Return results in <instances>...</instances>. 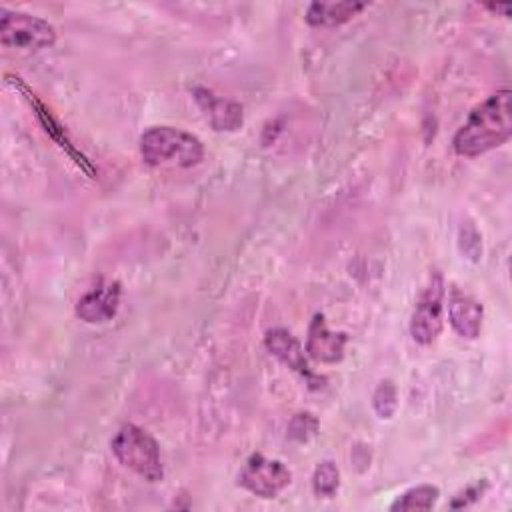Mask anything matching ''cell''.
<instances>
[{
	"label": "cell",
	"mask_w": 512,
	"mask_h": 512,
	"mask_svg": "<svg viewBox=\"0 0 512 512\" xmlns=\"http://www.w3.org/2000/svg\"><path fill=\"white\" fill-rule=\"evenodd\" d=\"M512 136L510 90H498L476 106L456 132L452 146L460 156H480L502 146Z\"/></svg>",
	"instance_id": "6da1fadb"
},
{
	"label": "cell",
	"mask_w": 512,
	"mask_h": 512,
	"mask_svg": "<svg viewBox=\"0 0 512 512\" xmlns=\"http://www.w3.org/2000/svg\"><path fill=\"white\" fill-rule=\"evenodd\" d=\"M142 160L150 166H196L204 158L202 142L172 126H154L140 138Z\"/></svg>",
	"instance_id": "7a4b0ae2"
},
{
	"label": "cell",
	"mask_w": 512,
	"mask_h": 512,
	"mask_svg": "<svg viewBox=\"0 0 512 512\" xmlns=\"http://www.w3.org/2000/svg\"><path fill=\"white\" fill-rule=\"evenodd\" d=\"M118 462L148 482L162 480V460L156 440L134 424H124L110 444Z\"/></svg>",
	"instance_id": "3957f363"
},
{
	"label": "cell",
	"mask_w": 512,
	"mask_h": 512,
	"mask_svg": "<svg viewBox=\"0 0 512 512\" xmlns=\"http://www.w3.org/2000/svg\"><path fill=\"white\" fill-rule=\"evenodd\" d=\"M0 42L4 48L36 52L56 42V30L44 18L2 8L0 10Z\"/></svg>",
	"instance_id": "277c9868"
},
{
	"label": "cell",
	"mask_w": 512,
	"mask_h": 512,
	"mask_svg": "<svg viewBox=\"0 0 512 512\" xmlns=\"http://www.w3.org/2000/svg\"><path fill=\"white\" fill-rule=\"evenodd\" d=\"M444 324V282L436 272L414 308L410 320V334L418 344H430L438 338Z\"/></svg>",
	"instance_id": "5b68a950"
},
{
	"label": "cell",
	"mask_w": 512,
	"mask_h": 512,
	"mask_svg": "<svg viewBox=\"0 0 512 512\" xmlns=\"http://www.w3.org/2000/svg\"><path fill=\"white\" fill-rule=\"evenodd\" d=\"M238 482L260 498H274L292 482V472L280 460L252 454L244 464Z\"/></svg>",
	"instance_id": "8992f818"
},
{
	"label": "cell",
	"mask_w": 512,
	"mask_h": 512,
	"mask_svg": "<svg viewBox=\"0 0 512 512\" xmlns=\"http://www.w3.org/2000/svg\"><path fill=\"white\" fill-rule=\"evenodd\" d=\"M120 304V284L104 280L76 302V316L88 324H102L116 316Z\"/></svg>",
	"instance_id": "52a82bcc"
},
{
	"label": "cell",
	"mask_w": 512,
	"mask_h": 512,
	"mask_svg": "<svg viewBox=\"0 0 512 512\" xmlns=\"http://www.w3.org/2000/svg\"><path fill=\"white\" fill-rule=\"evenodd\" d=\"M346 334L344 332H332L322 314H316L310 322L308 328V338H306V352L310 358L324 362V364H334L340 362L344 356V346H346Z\"/></svg>",
	"instance_id": "ba28073f"
},
{
	"label": "cell",
	"mask_w": 512,
	"mask_h": 512,
	"mask_svg": "<svg viewBox=\"0 0 512 512\" xmlns=\"http://www.w3.org/2000/svg\"><path fill=\"white\" fill-rule=\"evenodd\" d=\"M194 94H196L198 104L206 112L210 124L214 126V130L234 132L242 126V106L238 102L214 96L212 92H208L204 88H198Z\"/></svg>",
	"instance_id": "9c48e42d"
},
{
	"label": "cell",
	"mask_w": 512,
	"mask_h": 512,
	"mask_svg": "<svg viewBox=\"0 0 512 512\" xmlns=\"http://www.w3.org/2000/svg\"><path fill=\"white\" fill-rule=\"evenodd\" d=\"M264 342H266V348L270 350V354L276 356L282 364H286L288 368H292L294 372H298L306 378H312L304 350H302L300 342L288 330H284V328L268 330Z\"/></svg>",
	"instance_id": "30bf717a"
},
{
	"label": "cell",
	"mask_w": 512,
	"mask_h": 512,
	"mask_svg": "<svg viewBox=\"0 0 512 512\" xmlns=\"http://www.w3.org/2000/svg\"><path fill=\"white\" fill-rule=\"evenodd\" d=\"M6 78H8V82H10V84H14V88L18 86V90L26 96V100L30 102V106L36 110V116H38V120L42 122L44 130H46V132H48V134H50V136H52V138H54V140H56V142H58V144H60V146H62V148H64V150L74 158V162H76L78 166H82V168L92 176V174H94V170L90 168L88 160H86L80 152H76V150H74V146L70 144L68 136L64 134V128L56 122V118L50 114V110H46V106L36 98V94H32V92L22 84V82H18L20 78H14V76H6Z\"/></svg>",
	"instance_id": "8fae6325"
},
{
	"label": "cell",
	"mask_w": 512,
	"mask_h": 512,
	"mask_svg": "<svg viewBox=\"0 0 512 512\" xmlns=\"http://www.w3.org/2000/svg\"><path fill=\"white\" fill-rule=\"evenodd\" d=\"M484 308L470 296L454 294L448 302V320L452 328L462 336L474 340L480 334Z\"/></svg>",
	"instance_id": "7c38bea8"
},
{
	"label": "cell",
	"mask_w": 512,
	"mask_h": 512,
	"mask_svg": "<svg viewBox=\"0 0 512 512\" xmlns=\"http://www.w3.org/2000/svg\"><path fill=\"white\" fill-rule=\"evenodd\" d=\"M366 6L368 2H354V0L312 2L306 10V22L310 26H338L352 20Z\"/></svg>",
	"instance_id": "4fadbf2b"
},
{
	"label": "cell",
	"mask_w": 512,
	"mask_h": 512,
	"mask_svg": "<svg viewBox=\"0 0 512 512\" xmlns=\"http://www.w3.org/2000/svg\"><path fill=\"white\" fill-rule=\"evenodd\" d=\"M440 496V490L432 484H420L398 496L390 510H430Z\"/></svg>",
	"instance_id": "5bb4252c"
},
{
	"label": "cell",
	"mask_w": 512,
	"mask_h": 512,
	"mask_svg": "<svg viewBox=\"0 0 512 512\" xmlns=\"http://www.w3.org/2000/svg\"><path fill=\"white\" fill-rule=\"evenodd\" d=\"M340 486V472L338 466L330 460H324L316 466L312 476V488L318 498H332Z\"/></svg>",
	"instance_id": "9a60e30c"
},
{
	"label": "cell",
	"mask_w": 512,
	"mask_h": 512,
	"mask_svg": "<svg viewBox=\"0 0 512 512\" xmlns=\"http://www.w3.org/2000/svg\"><path fill=\"white\" fill-rule=\"evenodd\" d=\"M372 406H374V412L378 414V418H382V420H388L396 414L398 390L392 380H382L378 384V388L374 390V396H372Z\"/></svg>",
	"instance_id": "2e32d148"
},
{
	"label": "cell",
	"mask_w": 512,
	"mask_h": 512,
	"mask_svg": "<svg viewBox=\"0 0 512 512\" xmlns=\"http://www.w3.org/2000/svg\"><path fill=\"white\" fill-rule=\"evenodd\" d=\"M316 430H318V420L308 412L296 414L288 424V436L296 442H306L316 434Z\"/></svg>",
	"instance_id": "e0dca14e"
},
{
	"label": "cell",
	"mask_w": 512,
	"mask_h": 512,
	"mask_svg": "<svg viewBox=\"0 0 512 512\" xmlns=\"http://www.w3.org/2000/svg\"><path fill=\"white\" fill-rule=\"evenodd\" d=\"M462 240H460V244H462V252L470 258V246L474 244L476 248H480L482 250V242H480V236H478V232L472 228V226H468L466 230L462 228V236H460Z\"/></svg>",
	"instance_id": "ac0fdd59"
},
{
	"label": "cell",
	"mask_w": 512,
	"mask_h": 512,
	"mask_svg": "<svg viewBox=\"0 0 512 512\" xmlns=\"http://www.w3.org/2000/svg\"><path fill=\"white\" fill-rule=\"evenodd\" d=\"M486 8L492 12H500L502 16H508L510 12V4H486Z\"/></svg>",
	"instance_id": "d6986e66"
}]
</instances>
